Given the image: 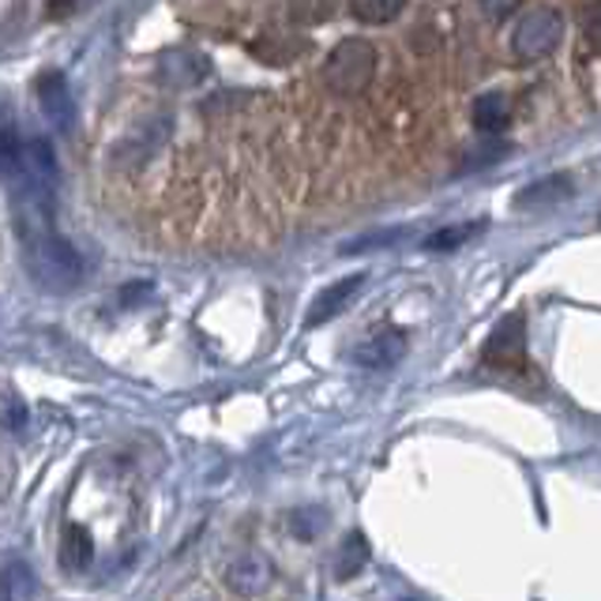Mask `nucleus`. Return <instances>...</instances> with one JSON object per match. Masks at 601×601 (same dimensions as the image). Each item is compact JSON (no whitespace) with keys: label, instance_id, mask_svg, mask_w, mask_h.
Instances as JSON below:
<instances>
[{"label":"nucleus","instance_id":"5701e85b","mask_svg":"<svg viewBox=\"0 0 601 601\" xmlns=\"http://www.w3.org/2000/svg\"><path fill=\"white\" fill-rule=\"evenodd\" d=\"M478 4H481V12H485V20L501 23V20H507V15H512L515 8L522 4V0H478Z\"/></svg>","mask_w":601,"mask_h":601},{"label":"nucleus","instance_id":"f3484780","mask_svg":"<svg viewBox=\"0 0 601 601\" xmlns=\"http://www.w3.org/2000/svg\"><path fill=\"white\" fill-rule=\"evenodd\" d=\"M34 590V579L27 568L12 564V568H0V601H20Z\"/></svg>","mask_w":601,"mask_h":601},{"label":"nucleus","instance_id":"b1692460","mask_svg":"<svg viewBox=\"0 0 601 601\" xmlns=\"http://www.w3.org/2000/svg\"><path fill=\"white\" fill-rule=\"evenodd\" d=\"M143 298H151V286H147V283L124 286V293H121V301H124V304H135V301H143Z\"/></svg>","mask_w":601,"mask_h":601},{"label":"nucleus","instance_id":"a878e982","mask_svg":"<svg viewBox=\"0 0 601 601\" xmlns=\"http://www.w3.org/2000/svg\"><path fill=\"white\" fill-rule=\"evenodd\" d=\"M402 601H410V598H402Z\"/></svg>","mask_w":601,"mask_h":601},{"label":"nucleus","instance_id":"ddd939ff","mask_svg":"<svg viewBox=\"0 0 601 601\" xmlns=\"http://www.w3.org/2000/svg\"><path fill=\"white\" fill-rule=\"evenodd\" d=\"M91 561H95V538H91V530L68 527L61 541V564L68 572H83Z\"/></svg>","mask_w":601,"mask_h":601},{"label":"nucleus","instance_id":"7ed1b4c3","mask_svg":"<svg viewBox=\"0 0 601 601\" xmlns=\"http://www.w3.org/2000/svg\"><path fill=\"white\" fill-rule=\"evenodd\" d=\"M564 38V15L556 8H534L527 12L512 31V53L515 61H541L549 57Z\"/></svg>","mask_w":601,"mask_h":601},{"label":"nucleus","instance_id":"f03ea898","mask_svg":"<svg viewBox=\"0 0 601 601\" xmlns=\"http://www.w3.org/2000/svg\"><path fill=\"white\" fill-rule=\"evenodd\" d=\"M376 75V46L369 38H342L324 61V83L338 98H353Z\"/></svg>","mask_w":601,"mask_h":601},{"label":"nucleus","instance_id":"6ab92c4d","mask_svg":"<svg viewBox=\"0 0 601 601\" xmlns=\"http://www.w3.org/2000/svg\"><path fill=\"white\" fill-rule=\"evenodd\" d=\"M324 522H327V512H320V507H298V512H290V530H293V538H301V541L316 538Z\"/></svg>","mask_w":601,"mask_h":601},{"label":"nucleus","instance_id":"6e6552de","mask_svg":"<svg viewBox=\"0 0 601 601\" xmlns=\"http://www.w3.org/2000/svg\"><path fill=\"white\" fill-rule=\"evenodd\" d=\"M20 181L41 184V189H53V184H57V158H53V147H49V140L23 143Z\"/></svg>","mask_w":601,"mask_h":601},{"label":"nucleus","instance_id":"1a4fd4ad","mask_svg":"<svg viewBox=\"0 0 601 601\" xmlns=\"http://www.w3.org/2000/svg\"><path fill=\"white\" fill-rule=\"evenodd\" d=\"M572 177L568 173H553V177H541V181L527 184V189L515 196V207L519 211H541V207H553V203L572 200Z\"/></svg>","mask_w":601,"mask_h":601},{"label":"nucleus","instance_id":"4468645a","mask_svg":"<svg viewBox=\"0 0 601 601\" xmlns=\"http://www.w3.org/2000/svg\"><path fill=\"white\" fill-rule=\"evenodd\" d=\"M350 12L353 20L369 23V27H384L406 12V0H350Z\"/></svg>","mask_w":601,"mask_h":601},{"label":"nucleus","instance_id":"f257e3e1","mask_svg":"<svg viewBox=\"0 0 601 601\" xmlns=\"http://www.w3.org/2000/svg\"><path fill=\"white\" fill-rule=\"evenodd\" d=\"M23 264L27 275L46 293H68L83 283V260L57 230L23 237Z\"/></svg>","mask_w":601,"mask_h":601},{"label":"nucleus","instance_id":"f8f14e48","mask_svg":"<svg viewBox=\"0 0 601 601\" xmlns=\"http://www.w3.org/2000/svg\"><path fill=\"white\" fill-rule=\"evenodd\" d=\"M473 129L481 135H496L501 129H507V117H512V101L501 91H489V95H481L473 101Z\"/></svg>","mask_w":601,"mask_h":601},{"label":"nucleus","instance_id":"2eb2a0df","mask_svg":"<svg viewBox=\"0 0 601 601\" xmlns=\"http://www.w3.org/2000/svg\"><path fill=\"white\" fill-rule=\"evenodd\" d=\"M481 230H485V223H459V226H444V230L429 233L425 237V249L429 252H455L462 249L467 241H473Z\"/></svg>","mask_w":601,"mask_h":601},{"label":"nucleus","instance_id":"4be33fe9","mask_svg":"<svg viewBox=\"0 0 601 601\" xmlns=\"http://www.w3.org/2000/svg\"><path fill=\"white\" fill-rule=\"evenodd\" d=\"M582 38H587V46L601 57V0H594V4L587 8V15H582Z\"/></svg>","mask_w":601,"mask_h":601},{"label":"nucleus","instance_id":"20e7f679","mask_svg":"<svg viewBox=\"0 0 601 601\" xmlns=\"http://www.w3.org/2000/svg\"><path fill=\"white\" fill-rule=\"evenodd\" d=\"M522 358H527V324H522V316H507L501 320V327L489 335L485 361L501 369H519Z\"/></svg>","mask_w":601,"mask_h":601},{"label":"nucleus","instance_id":"9d476101","mask_svg":"<svg viewBox=\"0 0 601 601\" xmlns=\"http://www.w3.org/2000/svg\"><path fill=\"white\" fill-rule=\"evenodd\" d=\"M226 582H230L237 594H260V590H267V582H271V564L256 553H244L230 564Z\"/></svg>","mask_w":601,"mask_h":601},{"label":"nucleus","instance_id":"423d86ee","mask_svg":"<svg viewBox=\"0 0 601 601\" xmlns=\"http://www.w3.org/2000/svg\"><path fill=\"white\" fill-rule=\"evenodd\" d=\"M34 95H38V109L46 113L49 124H57V129H64L68 117H72V95H68V80L57 68H49V72H41L38 80H34Z\"/></svg>","mask_w":601,"mask_h":601},{"label":"nucleus","instance_id":"9b49d317","mask_svg":"<svg viewBox=\"0 0 601 601\" xmlns=\"http://www.w3.org/2000/svg\"><path fill=\"white\" fill-rule=\"evenodd\" d=\"M249 53L271 68H283L304 53V41L293 38V34H260V38L249 46Z\"/></svg>","mask_w":601,"mask_h":601},{"label":"nucleus","instance_id":"393cba45","mask_svg":"<svg viewBox=\"0 0 601 601\" xmlns=\"http://www.w3.org/2000/svg\"><path fill=\"white\" fill-rule=\"evenodd\" d=\"M75 0H49V8H53V15H61V12H68V8H72Z\"/></svg>","mask_w":601,"mask_h":601},{"label":"nucleus","instance_id":"dca6fc26","mask_svg":"<svg viewBox=\"0 0 601 601\" xmlns=\"http://www.w3.org/2000/svg\"><path fill=\"white\" fill-rule=\"evenodd\" d=\"M369 564V541H365V534H358L353 530L350 538H346V545H342V553H338V564H335V575L338 579H353L361 568Z\"/></svg>","mask_w":601,"mask_h":601},{"label":"nucleus","instance_id":"aec40b11","mask_svg":"<svg viewBox=\"0 0 601 601\" xmlns=\"http://www.w3.org/2000/svg\"><path fill=\"white\" fill-rule=\"evenodd\" d=\"M406 237V230H380V233H365V237H353V241L342 244L346 256L353 252H369V249H387V244H399Z\"/></svg>","mask_w":601,"mask_h":601},{"label":"nucleus","instance_id":"a211bd4d","mask_svg":"<svg viewBox=\"0 0 601 601\" xmlns=\"http://www.w3.org/2000/svg\"><path fill=\"white\" fill-rule=\"evenodd\" d=\"M20 158H23V143L15 129L8 121H0V177L20 173Z\"/></svg>","mask_w":601,"mask_h":601},{"label":"nucleus","instance_id":"412c9836","mask_svg":"<svg viewBox=\"0 0 601 601\" xmlns=\"http://www.w3.org/2000/svg\"><path fill=\"white\" fill-rule=\"evenodd\" d=\"M335 0H293V20L301 23H324L332 15Z\"/></svg>","mask_w":601,"mask_h":601},{"label":"nucleus","instance_id":"0eeeda50","mask_svg":"<svg viewBox=\"0 0 601 601\" xmlns=\"http://www.w3.org/2000/svg\"><path fill=\"white\" fill-rule=\"evenodd\" d=\"M402 353H406V335L387 327V332L365 338V342L353 350V361H358L361 369H392L395 361H402Z\"/></svg>","mask_w":601,"mask_h":601},{"label":"nucleus","instance_id":"39448f33","mask_svg":"<svg viewBox=\"0 0 601 601\" xmlns=\"http://www.w3.org/2000/svg\"><path fill=\"white\" fill-rule=\"evenodd\" d=\"M365 286V275H346V278H338V283L332 286H324V290L316 293V301L309 304V316H304V327H320V324H327V320H335L338 312L346 309L353 298H358V290Z\"/></svg>","mask_w":601,"mask_h":601}]
</instances>
